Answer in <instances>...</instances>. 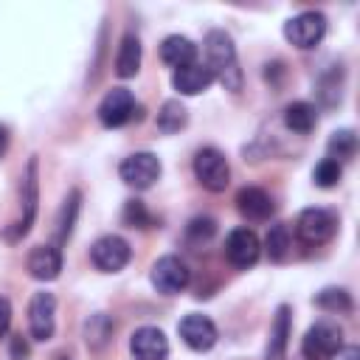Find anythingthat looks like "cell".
<instances>
[{
    "label": "cell",
    "instance_id": "cell-25",
    "mask_svg": "<svg viewBox=\"0 0 360 360\" xmlns=\"http://www.w3.org/2000/svg\"><path fill=\"white\" fill-rule=\"evenodd\" d=\"M264 245H267V256H270L273 262H284L287 253H290V231H287V225H284V222H276V225L267 231Z\"/></svg>",
    "mask_w": 360,
    "mask_h": 360
},
{
    "label": "cell",
    "instance_id": "cell-21",
    "mask_svg": "<svg viewBox=\"0 0 360 360\" xmlns=\"http://www.w3.org/2000/svg\"><path fill=\"white\" fill-rule=\"evenodd\" d=\"M22 202H25V217L17 222V236H25L37 217V158H31L28 163V174L22 183Z\"/></svg>",
    "mask_w": 360,
    "mask_h": 360
},
{
    "label": "cell",
    "instance_id": "cell-1",
    "mask_svg": "<svg viewBox=\"0 0 360 360\" xmlns=\"http://www.w3.org/2000/svg\"><path fill=\"white\" fill-rule=\"evenodd\" d=\"M205 56H208V70L214 73V79H219L225 84V90L236 93L242 90V68L236 59V48L233 39L225 31H208L205 34Z\"/></svg>",
    "mask_w": 360,
    "mask_h": 360
},
{
    "label": "cell",
    "instance_id": "cell-10",
    "mask_svg": "<svg viewBox=\"0 0 360 360\" xmlns=\"http://www.w3.org/2000/svg\"><path fill=\"white\" fill-rule=\"evenodd\" d=\"M28 329L34 340H51L56 329V298L53 292H34L28 304Z\"/></svg>",
    "mask_w": 360,
    "mask_h": 360
},
{
    "label": "cell",
    "instance_id": "cell-11",
    "mask_svg": "<svg viewBox=\"0 0 360 360\" xmlns=\"http://www.w3.org/2000/svg\"><path fill=\"white\" fill-rule=\"evenodd\" d=\"M259 253H262V245H259V236L250 231V228H233L225 239V256L233 267L239 270H248L259 262Z\"/></svg>",
    "mask_w": 360,
    "mask_h": 360
},
{
    "label": "cell",
    "instance_id": "cell-14",
    "mask_svg": "<svg viewBox=\"0 0 360 360\" xmlns=\"http://www.w3.org/2000/svg\"><path fill=\"white\" fill-rule=\"evenodd\" d=\"M236 208H239V214H242L245 219H250V222H264V219H270V214H273V200H270V194H267L264 188L245 186V188H239V194H236Z\"/></svg>",
    "mask_w": 360,
    "mask_h": 360
},
{
    "label": "cell",
    "instance_id": "cell-8",
    "mask_svg": "<svg viewBox=\"0 0 360 360\" xmlns=\"http://www.w3.org/2000/svg\"><path fill=\"white\" fill-rule=\"evenodd\" d=\"M118 174H121V180L127 186L143 191V188L155 186V180L160 177V160L152 152H135V155H129V158L121 160Z\"/></svg>",
    "mask_w": 360,
    "mask_h": 360
},
{
    "label": "cell",
    "instance_id": "cell-7",
    "mask_svg": "<svg viewBox=\"0 0 360 360\" xmlns=\"http://www.w3.org/2000/svg\"><path fill=\"white\" fill-rule=\"evenodd\" d=\"M295 231L301 236V242L307 245H323L335 236L338 231V217L326 208H307L298 214V222H295Z\"/></svg>",
    "mask_w": 360,
    "mask_h": 360
},
{
    "label": "cell",
    "instance_id": "cell-16",
    "mask_svg": "<svg viewBox=\"0 0 360 360\" xmlns=\"http://www.w3.org/2000/svg\"><path fill=\"white\" fill-rule=\"evenodd\" d=\"M211 82H214V73L208 70V65H200V62H191V65L174 70V76H172L174 90L183 93V96H197V93H202Z\"/></svg>",
    "mask_w": 360,
    "mask_h": 360
},
{
    "label": "cell",
    "instance_id": "cell-26",
    "mask_svg": "<svg viewBox=\"0 0 360 360\" xmlns=\"http://www.w3.org/2000/svg\"><path fill=\"white\" fill-rule=\"evenodd\" d=\"M315 304L326 312H352V295L343 287H326L315 295Z\"/></svg>",
    "mask_w": 360,
    "mask_h": 360
},
{
    "label": "cell",
    "instance_id": "cell-27",
    "mask_svg": "<svg viewBox=\"0 0 360 360\" xmlns=\"http://www.w3.org/2000/svg\"><path fill=\"white\" fill-rule=\"evenodd\" d=\"M340 174H343V166H340L338 160H332V158H323V160L315 166L312 180H315L321 188H332V186H338Z\"/></svg>",
    "mask_w": 360,
    "mask_h": 360
},
{
    "label": "cell",
    "instance_id": "cell-17",
    "mask_svg": "<svg viewBox=\"0 0 360 360\" xmlns=\"http://www.w3.org/2000/svg\"><path fill=\"white\" fill-rule=\"evenodd\" d=\"M160 59H163L169 68L180 70V68L197 62V45H194L188 37L172 34V37H166V39L160 42Z\"/></svg>",
    "mask_w": 360,
    "mask_h": 360
},
{
    "label": "cell",
    "instance_id": "cell-5",
    "mask_svg": "<svg viewBox=\"0 0 360 360\" xmlns=\"http://www.w3.org/2000/svg\"><path fill=\"white\" fill-rule=\"evenodd\" d=\"M90 259H93V264H96L101 273H118V270H124V267L129 264L132 248H129V242H127L124 236L107 233V236H101V239L93 242Z\"/></svg>",
    "mask_w": 360,
    "mask_h": 360
},
{
    "label": "cell",
    "instance_id": "cell-32",
    "mask_svg": "<svg viewBox=\"0 0 360 360\" xmlns=\"http://www.w3.org/2000/svg\"><path fill=\"white\" fill-rule=\"evenodd\" d=\"M335 360H360V349L357 346H340L335 352Z\"/></svg>",
    "mask_w": 360,
    "mask_h": 360
},
{
    "label": "cell",
    "instance_id": "cell-28",
    "mask_svg": "<svg viewBox=\"0 0 360 360\" xmlns=\"http://www.w3.org/2000/svg\"><path fill=\"white\" fill-rule=\"evenodd\" d=\"M124 222L132 228H146V225H152V214L146 211V205L141 200H129L124 205Z\"/></svg>",
    "mask_w": 360,
    "mask_h": 360
},
{
    "label": "cell",
    "instance_id": "cell-29",
    "mask_svg": "<svg viewBox=\"0 0 360 360\" xmlns=\"http://www.w3.org/2000/svg\"><path fill=\"white\" fill-rule=\"evenodd\" d=\"M76 211H79V191H70V197L65 200V208H62V222H59V236H62V239L70 236Z\"/></svg>",
    "mask_w": 360,
    "mask_h": 360
},
{
    "label": "cell",
    "instance_id": "cell-33",
    "mask_svg": "<svg viewBox=\"0 0 360 360\" xmlns=\"http://www.w3.org/2000/svg\"><path fill=\"white\" fill-rule=\"evenodd\" d=\"M11 354H14V360H22V357L28 354V346H25L22 338H14V340H11Z\"/></svg>",
    "mask_w": 360,
    "mask_h": 360
},
{
    "label": "cell",
    "instance_id": "cell-6",
    "mask_svg": "<svg viewBox=\"0 0 360 360\" xmlns=\"http://www.w3.org/2000/svg\"><path fill=\"white\" fill-rule=\"evenodd\" d=\"M191 281V270L188 264L180 259V256H160L155 264H152V284L158 292L163 295H177L188 287Z\"/></svg>",
    "mask_w": 360,
    "mask_h": 360
},
{
    "label": "cell",
    "instance_id": "cell-23",
    "mask_svg": "<svg viewBox=\"0 0 360 360\" xmlns=\"http://www.w3.org/2000/svg\"><path fill=\"white\" fill-rule=\"evenodd\" d=\"M110 335H112V321L104 312L90 315V321L84 323V340H87V346L90 349H101V346H107Z\"/></svg>",
    "mask_w": 360,
    "mask_h": 360
},
{
    "label": "cell",
    "instance_id": "cell-2",
    "mask_svg": "<svg viewBox=\"0 0 360 360\" xmlns=\"http://www.w3.org/2000/svg\"><path fill=\"white\" fill-rule=\"evenodd\" d=\"M194 177L208 191H225L231 183V166L228 158L217 146H202L194 155Z\"/></svg>",
    "mask_w": 360,
    "mask_h": 360
},
{
    "label": "cell",
    "instance_id": "cell-13",
    "mask_svg": "<svg viewBox=\"0 0 360 360\" xmlns=\"http://www.w3.org/2000/svg\"><path fill=\"white\" fill-rule=\"evenodd\" d=\"M129 352L135 360H166L169 340L158 326H141L129 338Z\"/></svg>",
    "mask_w": 360,
    "mask_h": 360
},
{
    "label": "cell",
    "instance_id": "cell-15",
    "mask_svg": "<svg viewBox=\"0 0 360 360\" xmlns=\"http://www.w3.org/2000/svg\"><path fill=\"white\" fill-rule=\"evenodd\" d=\"M62 270V253L53 245H37L28 253V273L37 281H53Z\"/></svg>",
    "mask_w": 360,
    "mask_h": 360
},
{
    "label": "cell",
    "instance_id": "cell-34",
    "mask_svg": "<svg viewBox=\"0 0 360 360\" xmlns=\"http://www.w3.org/2000/svg\"><path fill=\"white\" fill-rule=\"evenodd\" d=\"M6 149H8V129L0 124V158L6 155Z\"/></svg>",
    "mask_w": 360,
    "mask_h": 360
},
{
    "label": "cell",
    "instance_id": "cell-9",
    "mask_svg": "<svg viewBox=\"0 0 360 360\" xmlns=\"http://www.w3.org/2000/svg\"><path fill=\"white\" fill-rule=\"evenodd\" d=\"M138 112V104H135V96L127 90V87H112L101 104H98V121L104 127H124L127 121H132Z\"/></svg>",
    "mask_w": 360,
    "mask_h": 360
},
{
    "label": "cell",
    "instance_id": "cell-12",
    "mask_svg": "<svg viewBox=\"0 0 360 360\" xmlns=\"http://www.w3.org/2000/svg\"><path fill=\"white\" fill-rule=\"evenodd\" d=\"M177 332H180L183 343L194 352H208L217 343V323L208 315H200V312H188L177 323Z\"/></svg>",
    "mask_w": 360,
    "mask_h": 360
},
{
    "label": "cell",
    "instance_id": "cell-19",
    "mask_svg": "<svg viewBox=\"0 0 360 360\" xmlns=\"http://www.w3.org/2000/svg\"><path fill=\"white\" fill-rule=\"evenodd\" d=\"M141 70V39L135 34H124L115 53V73L121 79H132Z\"/></svg>",
    "mask_w": 360,
    "mask_h": 360
},
{
    "label": "cell",
    "instance_id": "cell-3",
    "mask_svg": "<svg viewBox=\"0 0 360 360\" xmlns=\"http://www.w3.org/2000/svg\"><path fill=\"white\" fill-rule=\"evenodd\" d=\"M340 346H343V329L332 321H318L315 326L307 329L301 352L309 360H326V357H335Z\"/></svg>",
    "mask_w": 360,
    "mask_h": 360
},
{
    "label": "cell",
    "instance_id": "cell-20",
    "mask_svg": "<svg viewBox=\"0 0 360 360\" xmlns=\"http://www.w3.org/2000/svg\"><path fill=\"white\" fill-rule=\"evenodd\" d=\"M284 124H287V129H292L298 135H307V132L315 129L318 112L309 101H292V104L284 107Z\"/></svg>",
    "mask_w": 360,
    "mask_h": 360
},
{
    "label": "cell",
    "instance_id": "cell-31",
    "mask_svg": "<svg viewBox=\"0 0 360 360\" xmlns=\"http://www.w3.org/2000/svg\"><path fill=\"white\" fill-rule=\"evenodd\" d=\"M8 326H11V304L6 295H0V338L8 332Z\"/></svg>",
    "mask_w": 360,
    "mask_h": 360
},
{
    "label": "cell",
    "instance_id": "cell-30",
    "mask_svg": "<svg viewBox=\"0 0 360 360\" xmlns=\"http://www.w3.org/2000/svg\"><path fill=\"white\" fill-rule=\"evenodd\" d=\"M214 231H217V222H214L211 217H197V219L188 222V239H191V242H202V239H208Z\"/></svg>",
    "mask_w": 360,
    "mask_h": 360
},
{
    "label": "cell",
    "instance_id": "cell-18",
    "mask_svg": "<svg viewBox=\"0 0 360 360\" xmlns=\"http://www.w3.org/2000/svg\"><path fill=\"white\" fill-rule=\"evenodd\" d=\"M287 338H290V307L281 304L276 309L273 326H270V340L264 349V360H281L287 352Z\"/></svg>",
    "mask_w": 360,
    "mask_h": 360
},
{
    "label": "cell",
    "instance_id": "cell-24",
    "mask_svg": "<svg viewBox=\"0 0 360 360\" xmlns=\"http://www.w3.org/2000/svg\"><path fill=\"white\" fill-rule=\"evenodd\" d=\"M186 121H188V112L180 101H166L158 112V129L160 132H177L186 127Z\"/></svg>",
    "mask_w": 360,
    "mask_h": 360
},
{
    "label": "cell",
    "instance_id": "cell-22",
    "mask_svg": "<svg viewBox=\"0 0 360 360\" xmlns=\"http://www.w3.org/2000/svg\"><path fill=\"white\" fill-rule=\"evenodd\" d=\"M326 149H329L326 158H332L338 163L354 158V152H357V135H354V129H338V132H332Z\"/></svg>",
    "mask_w": 360,
    "mask_h": 360
},
{
    "label": "cell",
    "instance_id": "cell-4",
    "mask_svg": "<svg viewBox=\"0 0 360 360\" xmlns=\"http://www.w3.org/2000/svg\"><path fill=\"white\" fill-rule=\"evenodd\" d=\"M323 34H326V17L321 11H301L284 22V37L301 51L315 48L323 39Z\"/></svg>",
    "mask_w": 360,
    "mask_h": 360
}]
</instances>
